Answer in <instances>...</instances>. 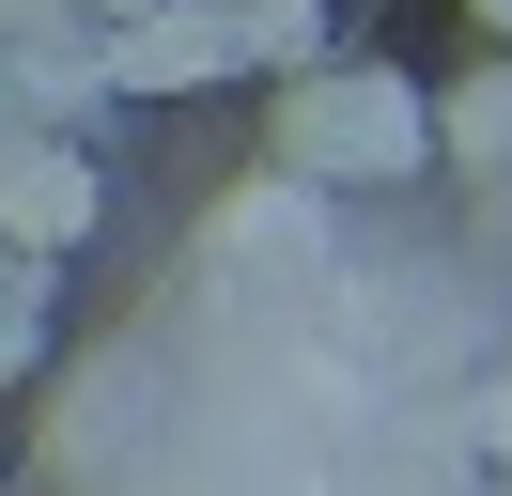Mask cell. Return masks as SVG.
Returning a JSON list of instances; mask_svg holds the SVG:
<instances>
[{"instance_id": "7a4b0ae2", "label": "cell", "mask_w": 512, "mask_h": 496, "mask_svg": "<svg viewBox=\"0 0 512 496\" xmlns=\"http://www.w3.org/2000/svg\"><path fill=\"white\" fill-rule=\"evenodd\" d=\"M94 217H109V171H94L78 124H16V140H0V248H47V264H63Z\"/></svg>"}, {"instance_id": "8992f818", "label": "cell", "mask_w": 512, "mask_h": 496, "mask_svg": "<svg viewBox=\"0 0 512 496\" xmlns=\"http://www.w3.org/2000/svg\"><path fill=\"white\" fill-rule=\"evenodd\" d=\"M419 124L450 171H512V62H466L450 93H419Z\"/></svg>"}, {"instance_id": "ba28073f", "label": "cell", "mask_w": 512, "mask_h": 496, "mask_svg": "<svg viewBox=\"0 0 512 496\" xmlns=\"http://www.w3.org/2000/svg\"><path fill=\"white\" fill-rule=\"evenodd\" d=\"M47 357V248H0V388Z\"/></svg>"}, {"instance_id": "3957f363", "label": "cell", "mask_w": 512, "mask_h": 496, "mask_svg": "<svg viewBox=\"0 0 512 496\" xmlns=\"http://www.w3.org/2000/svg\"><path fill=\"white\" fill-rule=\"evenodd\" d=\"M94 47H109V93H202V78H233L218 0H125V16H94Z\"/></svg>"}, {"instance_id": "30bf717a", "label": "cell", "mask_w": 512, "mask_h": 496, "mask_svg": "<svg viewBox=\"0 0 512 496\" xmlns=\"http://www.w3.org/2000/svg\"><path fill=\"white\" fill-rule=\"evenodd\" d=\"M78 16H125V0H78Z\"/></svg>"}, {"instance_id": "277c9868", "label": "cell", "mask_w": 512, "mask_h": 496, "mask_svg": "<svg viewBox=\"0 0 512 496\" xmlns=\"http://www.w3.org/2000/svg\"><path fill=\"white\" fill-rule=\"evenodd\" d=\"M202 248H218V264H249V279H295V295H311V279H326V186H311V171H264V186H233Z\"/></svg>"}, {"instance_id": "52a82bcc", "label": "cell", "mask_w": 512, "mask_h": 496, "mask_svg": "<svg viewBox=\"0 0 512 496\" xmlns=\"http://www.w3.org/2000/svg\"><path fill=\"white\" fill-rule=\"evenodd\" d=\"M218 31H233V62H264V78H280V62L326 47V0H218Z\"/></svg>"}, {"instance_id": "5b68a950", "label": "cell", "mask_w": 512, "mask_h": 496, "mask_svg": "<svg viewBox=\"0 0 512 496\" xmlns=\"http://www.w3.org/2000/svg\"><path fill=\"white\" fill-rule=\"evenodd\" d=\"M0 47H16V93H32V124H78V140H94V109H109V47H94V16L0 31Z\"/></svg>"}, {"instance_id": "6da1fadb", "label": "cell", "mask_w": 512, "mask_h": 496, "mask_svg": "<svg viewBox=\"0 0 512 496\" xmlns=\"http://www.w3.org/2000/svg\"><path fill=\"white\" fill-rule=\"evenodd\" d=\"M280 171L311 186H404L435 171V124H419V78H388V62H280Z\"/></svg>"}, {"instance_id": "9c48e42d", "label": "cell", "mask_w": 512, "mask_h": 496, "mask_svg": "<svg viewBox=\"0 0 512 496\" xmlns=\"http://www.w3.org/2000/svg\"><path fill=\"white\" fill-rule=\"evenodd\" d=\"M16 124H32V93H16V47H0V140H16Z\"/></svg>"}]
</instances>
